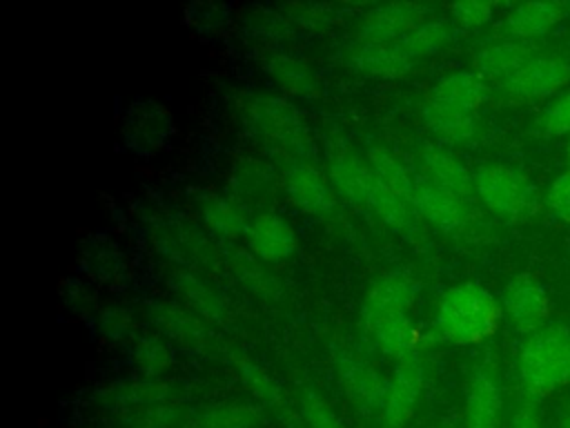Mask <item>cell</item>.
<instances>
[{
    "label": "cell",
    "mask_w": 570,
    "mask_h": 428,
    "mask_svg": "<svg viewBox=\"0 0 570 428\" xmlns=\"http://www.w3.org/2000/svg\"><path fill=\"white\" fill-rule=\"evenodd\" d=\"M501 319V301L488 288L476 281H461L441 292L432 334L452 346H476L497 332Z\"/></svg>",
    "instance_id": "6da1fadb"
},
{
    "label": "cell",
    "mask_w": 570,
    "mask_h": 428,
    "mask_svg": "<svg viewBox=\"0 0 570 428\" xmlns=\"http://www.w3.org/2000/svg\"><path fill=\"white\" fill-rule=\"evenodd\" d=\"M238 111L243 120L258 134V138L272 145L281 165L292 158L309 160L314 140L303 114L289 98L249 91L238 98Z\"/></svg>",
    "instance_id": "7a4b0ae2"
},
{
    "label": "cell",
    "mask_w": 570,
    "mask_h": 428,
    "mask_svg": "<svg viewBox=\"0 0 570 428\" xmlns=\"http://www.w3.org/2000/svg\"><path fill=\"white\" fill-rule=\"evenodd\" d=\"M517 377L530 401L566 386L570 381V328L546 325L525 337L517 354Z\"/></svg>",
    "instance_id": "3957f363"
},
{
    "label": "cell",
    "mask_w": 570,
    "mask_h": 428,
    "mask_svg": "<svg viewBox=\"0 0 570 428\" xmlns=\"http://www.w3.org/2000/svg\"><path fill=\"white\" fill-rule=\"evenodd\" d=\"M147 319L149 323L165 337L183 346L185 350L209 357V359H223L232 363L234 357L240 352L232 343H227L223 337L214 332V325L207 323L203 317H198L194 310H189L185 303L178 301H149L147 303Z\"/></svg>",
    "instance_id": "277c9868"
},
{
    "label": "cell",
    "mask_w": 570,
    "mask_h": 428,
    "mask_svg": "<svg viewBox=\"0 0 570 428\" xmlns=\"http://www.w3.org/2000/svg\"><path fill=\"white\" fill-rule=\"evenodd\" d=\"M474 194L490 212L508 218L523 216L534 205L530 178L521 169L503 163H488L474 172Z\"/></svg>",
    "instance_id": "5b68a950"
},
{
    "label": "cell",
    "mask_w": 570,
    "mask_h": 428,
    "mask_svg": "<svg viewBox=\"0 0 570 428\" xmlns=\"http://www.w3.org/2000/svg\"><path fill=\"white\" fill-rule=\"evenodd\" d=\"M570 85V62L561 56H532L510 78L501 82V89L519 100H541L561 94Z\"/></svg>",
    "instance_id": "8992f818"
},
{
    "label": "cell",
    "mask_w": 570,
    "mask_h": 428,
    "mask_svg": "<svg viewBox=\"0 0 570 428\" xmlns=\"http://www.w3.org/2000/svg\"><path fill=\"white\" fill-rule=\"evenodd\" d=\"M501 308L512 328L525 337L539 332L550 319V296L530 274L512 276L501 292Z\"/></svg>",
    "instance_id": "52a82bcc"
},
{
    "label": "cell",
    "mask_w": 570,
    "mask_h": 428,
    "mask_svg": "<svg viewBox=\"0 0 570 428\" xmlns=\"http://www.w3.org/2000/svg\"><path fill=\"white\" fill-rule=\"evenodd\" d=\"M283 185V176L276 167L252 154H243L234 160L229 172V189L232 198L238 201L243 207H263L267 212L269 205L276 203L278 192Z\"/></svg>",
    "instance_id": "ba28073f"
},
{
    "label": "cell",
    "mask_w": 570,
    "mask_h": 428,
    "mask_svg": "<svg viewBox=\"0 0 570 428\" xmlns=\"http://www.w3.org/2000/svg\"><path fill=\"white\" fill-rule=\"evenodd\" d=\"M416 296H419V283L407 272L392 270L376 276L370 283L361 305L363 325L410 314L412 305L416 303Z\"/></svg>",
    "instance_id": "9c48e42d"
},
{
    "label": "cell",
    "mask_w": 570,
    "mask_h": 428,
    "mask_svg": "<svg viewBox=\"0 0 570 428\" xmlns=\"http://www.w3.org/2000/svg\"><path fill=\"white\" fill-rule=\"evenodd\" d=\"M327 178L336 194L354 205H367L376 176L367 163L347 143L334 138L327 143Z\"/></svg>",
    "instance_id": "30bf717a"
},
{
    "label": "cell",
    "mask_w": 570,
    "mask_h": 428,
    "mask_svg": "<svg viewBox=\"0 0 570 428\" xmlns=\"http://www.w3.org/2000/svg\"><path fill=\"white\" fill-rule=\"evenodd\" d=\"M283 189L289 203L305 214L321 216L334 207V187L312 160L292 158L283 163Z\"/></svg>",
    "instance_id": "8fae6325"
},
{
    "label": "cell",
    "mask_w": 570,
    "mask_h": 428,
    "mask_svg": "<svg viewBox=\"0 0 570 428\" xmlns=\"http://www.w3.org/2000/svg\"><path fill=\"white\" fill-rule=\"evenodd\" d=\"M432 13L430 7L419 2H390L372 7L361 25L356 42H396L403 40Z\"/></svg>",
    "instance_id": "7c38bea8"
},
{
    "label": "cell",
    "mask_w": 570,
    "mask_h": 428,
    "mask_svg": "<svg viewBox=\"0 0 570 428\" xmlns=\"http://www.w3.org/2000/svg\"><path fill=\"white\" fill-rule=\"evenodd\" d=\"M423 388V363L419 354L396 359L394 374L387 381L385 401L381 408L385 428H403L414 415L419 395Z\"/></svg>",
    "instance_id": "4fadbf2b"
},
{
    "label": "cell",
    "mask_w": 570,
    "mask_h": 428,
    "mask_svg": "<svg viewBox=\"0 0 570 428\" xmlns=\"http://www.w3.org/2000/svg\"><path fill=\"white\" fill-rule=\"evenodd\" d=\"M245 243H247V250L263 263L267 265L283 263L296 250V230L285 216L272 210L256 212L249 218Z\"/></svg>",
    "instance_id": "5bb4252c"
},
{
    "label": "cell",
    "mask_w": 570,
    "mask_h": 428,
    "mask_svg": "<svg viewBox=\"0 0 570 428\" xmlns=\"http://www.w3.org/2000/svg\"><path fill=\"white\" fill-rule=\"evenodd\" d=\"M347 62L354 71L376 80H399L412 74L414 58L407 49L396 42H356L347 54Z\"/></svg>",
    "instance_id": "9a60e30c"
},
{
    "label": "cell",
    "mask_w": 570,
    "mask_h": 428,
    "mask_svg": "<svg viewBox=\"0 0 570 428\" xmlns=\"http://www.w3.org/2000/svg\"><path fill=\"white\" fill-rule=\"evenodd\" d=\"M412 205L441 232H459L470 218V207L465 198L448 192L445 187L432 183L425 176L416 178Z\"/></svg>",
    "instance_id": "2e32d148"
},
{
    "label": "cell",
    "mask_w": 570,
    "mask_h": 428,
    "mask_svg": "<svg viewBox=\"0 0 570 428\" xmlns=\"http://www.w3.org/2000/svg\"><path fill=\"white\" fill-rule=\"evenodd\" d=\"M100 399L105 406L114 408H127V410H140L151 408L160 403H174L180 399V386L169 381L167 377L154 379V377H134L125 381H116L107 386L100 392Z\"/></svg>",
    "instance_id": "e0dca14e"
},
{
    "label": "cell",
    "mask_w": 570,
    "mask_h": 428,
    "mask_svg": "<svg viewBox=\"0 0 570 428\" xmlns=\"http://www.w3.org/2000/svg\"><path fill=\"white\" fill-rule=\"evenodd\" d=\"M490 98V85L483 76L472 71H452L443 76L428 98L430 105L459 111V114H472L479 116V109Z\"/></svg>",
    "instance_id": "ac0fdd59"
},
{
    "label": "cell",
    "mask_w": 570,
    "mask_h": 428,
    "mask_svg": "<svg viewBox=\"0 0 570 428\" xmlns=\"http://www.w3.org/2000/svg\"><path fill=\"white\" fill-rule=\"evenodd\" d=\"M503 412V392L497 377L476 368L465 386L463 428H499Z\"/></svg>",
    "instance_id": "d6986e66"
},
{
    "label": "cell",
    "mask_w": 570,
    "mask_h": 428,
    "mask_svg": "<svg viewBox=\"0 0 570 428\" xmlns=\"http://www.w3.org/2000/svg\"><path fill=\"white\" fill-rule=\"evenodd\" d=\"M334 366L345 392L361 406L381 410L387 392V381L379 377V372L365 363L358 354L350 350H334Z\"/></svg>",
    "instance_id": "ffe728a7"
},
{
    "label": "cell",
    "mask_w": 570,
    "mask_h": 428,
    "mask_svg": "<svg viewBox=\"0 0 570 428\" xmlns=\"http://www.w3.org/2000/svg\"><path fill=\"white\" fill-rule=\"evenodd\" d=\"M171 288L180 296V301L194 310L198 317H203L212 325H225L229 319V310L225 299L209 288L198 274H194L187 268H176L169 276Z\"/></svg>",
    "instance_id": "44dd1931"
},
{
    "label": "cell",
    "mask_w": 570,
    "mask_h": 428,
    "mask_svg": "<svg viewBox=\"0 0 570 428\" xmlns=\"http://www.w3.org/2000/svg\"><path fill=\"white\" fill-rule=\"evenodd\" d=\"M570 4L566 2H525L514 7L505 16L503 27L510 33V38L530 42L552 31L566 18Z\"/></svg>",
    "instance_id": "7402d4cb"
},
{
    "label": "cell",
    "mask_w": 570,
    "mask_h": 428,
    "mask_svg": "<svg viewBox=\"0 0 570 428\" xmlns=\"http://www.w3.org/2000/svg\"><path fill=\"white\" fill-rule=\"evenodd\" d=\"M534 56V47L523 40H499L483 47L474 56V71L485 80H497L499 85L510 78L521 65Z\"/></svg>",
    "instance_id": "603a6c76"
},
{
    "label": "cell",
    "mask_w": 570,
    "mask_h": 428,
    "mask_svg": "<svg viewBox=\"0 0 570 428\" xmlns=\"http://www.w3.org/2000/svg\"><path fill=\"white\" fill-rule=\"evenodd\" d=\"M198 212L209 232H214L220 239L234 241V239H245L249 218L245 207L234 201L232 196L223 194H205L198 198Z\"/></svg>",
    "instance_id": "cb8c5ba5"
},
{
    "label": "cell",
    "mask_w": 570,
    "mask_h": 428,
    "mask_svg": "<svg viewBox=\"0 0 570 428\" xmlns=\"http://www.w3.org/2000/svg\"><path fill=\"white\" fill-rule=\"evenodd\" d=\"M227 268L234 274V279L252 294L265 301L283 299L281 279L267 268V263L256 259L249 250H234L232 254H227Z\"/></svg>",
    "instance_id": "d4e9b609"
},
{
    "label": "cell",
    "mask_w": 570,
    "mask_h": 428,
    "mask_svg": "<svg viewBox=\"0 0 570 428\" xmlns=\"http://www.w3.org/2000/svg\"><path fill=\"white\" fill-rule=\"evenodd\" d=\"M263 415L247 401H216L191 410L183 428H258Z\"/></svg>",
    "instance_id": "484cf974"
},
{
    "label": "cell",
    "mask_w": 570,
    "mask_h": 428,
    "mask_svg": "<svg viewBox=\"0 0 570 428\" xmlns=\"http://www.w3.org/2000/svg\"><path fill=\"white\" fill-rule=\"evenodd\" d=\"M423 167H425V178L432 183L445 187L448 192L470 198L474 194V176L468 172V167L448 149L443 147H425L421 154Z\"/></svg>",
    "instance_id": "4316f807"
},
{
    "label": "cell",
    "mask_w": 570,
    "mask_h": 428,
    "mask_svg": "<svg viewBox=\"0 0 570 428\" xmlns=\"http://www.w3.org/2000/svg\"><path fill=\"white\" fill-rule=\"evenodd\" d=\"M365 330L376 343V348L394 359L416 354L419 346L423 343V334L410 314L376 321L372 325H365Z\"/></svg>",
    "instance_id": "83f0119b"
},
{
    "label": "cell",
    "mask_w": 570,
    "mask_h": 428,
    "mask_svg": "<svg viewBox=\"0 0 570 428\" xmlns=\"http://www.w3.org/2000/svg\"><path fill=\"white\" fill-rule=\"evenodd\" d=\"M129 359L140 377L163 379L171 372L176 359L169 341L160 332H145L131 341Z\"/></svg>",
    "instance_id": "f1b7e54d"
},
{
    "label": "cell",
    "mask_w": 570,
    "mask_h": 428,
    "mask_svg": "<svg viewBox=\"0 0 570 428\" xmlns=\"http://www.w3.org/2000/svg\"><path fill=\"white\" fill-rule=\"evenodd\" d=\"M265 71L285 94H292V96H314L316 94L318 82H316L312 67L294 54H287V51L272 54L265 60Z\"/></svg>",
    "instance_id": "f546056e"
},
{
    "label": "cell",
    "mask_w": 570,
    "mask_h": 428,
    "mask_svg": "<svg viewBox=\"0 0 570 428\" xmlns=\"http://www.w3.org/2000/svg\"><path fill=\"white\" fill-rule=\"evenodd\" d=\"M367 163L381 185L392 189L396 196L412 203L416 178L410 174V169L383 145H372L367 149Z\"/></svg>",
    "instance_id": "4dcf8cb0"
},
{
    "label": "cell",
    "mask_w": 570,
    "mask_h": 428,
    "mask_svg": "<svg viewBox=\"0 0 570 428\" xmlns=\"http://www.w3.org/2000/svg\"><path fill=\"white\" fill-rule=\"evenodd\" d=\"M127 132L140 147H158L163 145L167 132H169V114L163 109V105L156 103H142L134 107Z\"/></svg>",
    "instance_id": "1f68e13d"
},
{
    "label": "cell",
    "mask_w": 570,
    "mask_h": 428,
    "mask_svg": "<svg viewBox=\"0 0 570 428\" xmlns=\"http://www.w3.org/2000/svg\"><path fill=\"white\" fill-rule=\"evenodd\" d=\"M423 116H425L428 127L434 134H439L441 138L452 140V143H468L479 132V116H472V114H459V111L441 109V107L425 103Z\"/></svg>",
    "instance_id": "d6a6232c"
},
{
    "label": "cell",
    "mask_w": 570,
    "mask_h": 428,
    "mask_svg": "<svg viewBox=\"0 0 570 428\" xmlns=\"http://www.w3.org/2000/svg\"><path fill=\"white\" fill-rule=\"evenodd\" d=\"M238 370V377L243 381V386L265 406H272V408H281L283 406V395H281V388L278 383L274 381V377L261 368L256 361H252L249 357H245L243 352H238L232 361Z\"/></svg>",
    "instance_id": "836d02e7"
},
{
    "label": "cell",
    "mask_w": 570,
    "mask_h": 428,
    "mask_svg": "<svg viewBox=\"0 0 570 428\" xmlns=\"http://www.w3.org/2000/svg\"><path fill=\"white\" fill-rule=\"evenodd\" d=\"M452 38V27L445 20L439 18H428L423 20L419 27H414L403 40L401 45L407 49V54L416 60L421 56H432L436 51H441Z\"/></svg>",
    "instance_id": "e575fe53"
},
{
    "label": "cell",
    "mask_w": 570,
    "mask_h": 428,
    "mask_svg": "<svg viewBox=\"0 0 570 428\" xmlns=\"http://www.w3.org/2000/svg\"><path fill=\"white\" fill-rule=\"evenodd\" d=\"M367 207L390 227L394 230H407L412 227V214L410 207H414L412 203H407L405 198L396 196L392 189H387L385 185H381L379 181L374 183V189L370 194Z\"/></svg>",
    "instance_id": "d590c367"
},
{
    "label": "cell",
    "mask_w": 570,
    "mask_h": 428,
    "mask_svg": "<svg viewBox=\"0 0 570 428\" xmlns=\"http://www.w3.org/2000/svg\"><path fill=\"white\" fill-rule=\"evenodd\" d=\"M98 332L114 343H122V341H134L136 334V317L129 308L125 305H107L98 312L96 319Z\"/></svg>",
    "instance_id": "8d00e7d4"
},
{
    "label": "cell",
    "mask_w": 570,
    "mask_h": 428,
    "mask_svg": "<svg viewBox=\"0 0 570 428\" xmlns=\"http://www.w3.org/2000/svg\"><path fill=\"white\" fill-rule=\"evenodd\" d=\"M301 417L307 428H345V424L325 401V397L309 388L301 392Z\"/></svg>",
    "instance_id": "74e56055"
},
{
    "label": "cell",
    "mask_w": 570,
    "mask_h": 428,
    "mask_svg": "<svg viewBox=\"0 0 570 428\" xmlns=\"http://www.w3.org/2000/svg\"><path fill=\"white\" fill-rule=\"evenodd\" d=\"M541 127L550 136L570 134V85L557 94L541 114Z\"/></svg>",
    "instance_id": "f35d334b"
},
{
    "label": "cell",
    "mask_w": 570,
    "mask_h": 428,
    "mask_svg": "<svg viewBox=\"0 0 570 428\" xmlns=\"http://www.w3.org/2000/svg\"><path fill=\"white\" fill-rule=\"evenodd\" d=\"M283 11H287L292 22H298L301 27L312 29V31H323V29H327L334 22L330 4L296 2V4H287Z\"/></svg>",
    "instance_id": "ab89813d"
},
{
    "label": "cell",
    "mask_w": 570,
    "mask_h": 428,
    "mask_svg": "<svg viewBox=\"0 0 570 428\" xmlns=\"http://www.w3.org/2000/svg\"><path fill=\"white\" fill-rule=\"evenodd\" d=\"M494 4L483 0H468V2H454L450 4V16L461 27H481L492 20Z\"/></svg>",
    "instance_id": "60d3db41"
},
{
    "label": "cell",
    "mask_w": 570,
    "mask_h": 428,
    "mask_svg": "<svg viewBox=\"0 0 570 428\" xmlns=\"http://www.w3.org/2000/svg\"><path fill=\"white\" fill-rule=\"evenodd\" d=\"M546 205L559 221L570 223V169L561 172L548 187Z\"/></svg>",
    "instance_id": "b9f144b4"
},
{
    "label": "cell",
    "mask_w": 570,
    "mask_h": 428,
    "mask_svg": "<svg viewBox=\"0 0 570 428\" xmlns=\"http://www.w3.org/2000/svg\"><path fill=\"white\" fill-rule=\"evenodd\" d=\"M85 252L89 254V259H87L89 268L87 270H91L102 281H111L120 272V268H122L120 256H118L116 250H107L102 245V247H91V250H85Z\"/></svg>",
    "instance_id": "7bdbcfd3"
},
{
    "label": "cell",
    "mask_w": 570,
    "mask_h": 428,
    "mask_svg": "<svg viewBox=\"0 0 570 428\" xmlns=\"http://www.w3.org/2000/svg\"><path fill=\"white\" fill-rule=\"evenodd\" d=\"M510 428H546L534 401L525 399L514 408L510 417Z\"/></svg>",
    "instance_id": "ee69618b"
},
{
    "label": "cell",
    "mask_w": 570,
    "mask_h": 428,
    "mask_svg": "<svg viewBox=\"0 0 570 428\" xmlns=\"http://www.w3.org/2000/svg\"><path fill=\"white\" fill-rule=\"evenodd\" d=\"M557 428H570V410L563 412V417L559 419V426Z\"/></svg>",
    "instance_id": "f6af8a7d"
},
{
    "label": "cell",
    "mask_w": 570,
    "mask_h": 428,
    "mask_svg": "<svg viewBox=\"0 0 570 428\" xmlns=\"http://www.w3.org/2000/svg\"><path fill=\"white\" fill-rule=\"evenodd\" d=\"M568 158H570V143H568Z\"/></svg>",
    "instance_id": "bcb514c9"
}]
</instances>
